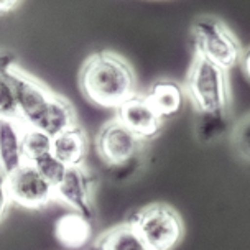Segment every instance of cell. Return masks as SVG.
<instances>
[{
  "label": "cell",
  "instance_id": "cell-8",
  "mask_svg": "<svg viewBox=\"0 0 250 250\" xmlns=\"http://www.w3.org/2000/svg\"><path fill=\"white\" fill-rule=\"evenodd\" d=\"M94 186H96V176L84 165L71 167L66 168L61 181L55 186V196L58 201L73 209V212L92 222L96 216Z\"/></svg>",
  "mask_w": 250,
  "mask_h": 250
},
{
  "label": "cell",
  "instance_id": "cell-3",
  "mask_svg": "<svg viewBox=\"0 0 250 250\" xmlns=\"http://www.w3.org/2000/svg\"><path fill=\"white\" fill-rule=\"evenodd\" d=\"M96 150L102 165L115 180H127L144 163L146 142L128 130L119 119H110L97 132Z\"/></svg>",
  "mask_w": 250,
  "mask_h": 250
},
{
  "label": "cell",
  "instance_id": "cell-5",
  "mask_svg": "<svg viewBox=\"0 0 250 250\" xmlns=\"http://www.w3.org/2000/svg\"><path fill=\"white\" fill-rule=\"evenodd\" d=\"M194 55L206 58L221 69L239 66L244 48L230 28L216 17H201L193 25Z\"/></svg>",
  "mask_w": 250,
  "mask_h": 250
},
{
  "label": "cell",
  "instance_id": "cell-17",
  "mask_svg": "<svg viewBox=\"0 0 250 250\" xmlns=\"http://www.w3.org/2000/svg\"><path fill=\"white\" fill-rule=\"evenodd\" d=\"M53 138L40 128L26 127L23 128V156L26 163L37 162L42 156L51 153Z\"/></svg>",
  "mask_w": 250,
  "mask_h": 250
},
{
  "label": "cell",
  "instance_id": "cell-19",
  "mask_svg": "<svg viewBox=\"0 0 250 250\" xmlns=\"http://www.w3.org/2000/svg\"><path fill=\"white\" fill-rule=\"evenodd\" d=\"M234 145L237 153L242 156V158L247 162L249 160V151H250V145H249V115L245 114L242 119L235 124L234 128Z\"/></svg>",
  "mask_w": 250,
  "mask_h": 250
},
{
  "label": "cell",
  "instance_id": "cell-7",
  "mask_svg": "<svg viewBox=\"0 0 250 250\" xmlns=\"http://www.w3.org/2000/svg\"><path fill=\"white\" fill-rule=\"evenodd\" d=\"M7 186L12 203L26 209H43L56 201L55 186L44 180L33 165L26 162L7 176Z\"/></svg>",
  "mask_w": 250,
  "mask_h": 250
},
{
  "label": "cell",
  "instance_id": "cell-11",
  "mask_svg": "<svg viewBox=\"0 0 250 250\" xmlns=\"http://www.w3.org/2000/svg\"><path fill=\"white\" fill-rule=\"evenodd\" d=\"M89 151L87 133L79 124L66 128L61 133L53 137L51 140V153L56 160L64 165L66 168L83 167L86 162Z\"/></svg>",
  "mask_w": 250,
  "mask_h": 250
},
{
  "label": "cell",
  "instance_id": "cell-20",
  "mask_svg": "<svg viewBox=\"0 0 250 250\" xmlns=\"http://www.w3.org/2000/svg\"><path fill=\"white\" fill-rule=\"evenodd\" d=\"M12 204L10 194H8V186H7V176L0 173V221L5 217Z\"/></svg>",
  "mask_w": 250,
  "mask_h": 250
},
{
  "label": "cell",
  "instance_id": "cell-2",
  "mask_svg": "<svg viewBox=\"0 0 250 250\" xmlns=\"http://www.w3.org/2000/svg\"><path fill=\"white\" fill-rule=\"evenodd\" d=\"M79 87L92 104L117 109L137 94L135 71L119 53L96 51L79 71Z\"/></svg>",
  "mask_w": 250,
  "mask_h": 250
},
{
  "label": "cell",
  "instance_id": "cell-18",
  "mask_svg": "<svg viewBox=\"0 0 250 250\" xmlns=\"http://www.w3.org/2000/svg\"><path fill=\"white\" fill-rule=\"evenodd\" d=\"M31 165H33L40 171V175L46 181H50L53 186H56L58 183L61 181L62 175H64V171H66V167L60 160H56L55 156H53V153L42 156V158H38L37 162H33Z\"/></svg>",
  "mask_w": 250,
  "mask_h": 250
},
{
  "label": "cell",
  "instance_id": "cell-6",
  "mask_svg": "<svg viewBox=\"0 0 250 250\" xmlns=\"http://www.w3.org/2000/svg\"><path fill=\"white\" fill-rule=\"evenodd\" d=\"M5 74L10 79L13 92H15L20 122L26 127L37 128L48 104L55 96V91H51L46 84L26 73L25 69H21L17 61H12L5 66Z\"/></svg>",
  "mask_w": 250,
  "mask_h": 250
},
{
  "label": "cell",
  "instance_id": "cell-10",
  "mask_svg": "<svg viewBox=\"0 0 250 250\" xmlns=\"http://www.w3.org/2000/svg\"><path fill=\"white\" fill-rule=\"evenodd\" d=\"M23 128L19 119H0V173L5 176L25 163Z\"/></svg>",
  "mask_w": 250,
  "mask_h": 250
},
{
  "label": "cell",
  "instance_id": "cell-16",
  "mask_svg": "<svg viewBox=\"0 0 250 250\" xmlns=\"http://www.w3.org/2000/svg\"><path fill=\"white\" fill-rule=\"evenodd\" d=\"M12 61H15L12 53H0V119H19L15 92L10 79L5 74V66Z\"/></svg>",
  "mask_w": 250,
  "mask_h": 250
},
{
  "label": "cell",
  "instance_id": "cell-14",
  "mask_svg": "<svg viewBox=\"0 0 250 250\" xmlns=\"http://www.w3.org/2000/svg\"><path fill=\"white\" fill-rule=\"evenodd\" d=\"M55 234L66 249L74 250L89 242L92 234V226L91 221H87L86 217L76 212H68L58 219Z\"/></svg>",
  "mask_w": 250,
  "mask_h": 250
},
{
  "label": "cell",
  "instance_id": "cell-12",
  "mask_svg": "<svg viewBox=\"0 0 250 250\" xmlns=\"http://www.w3.org/2000/svg\"><path fill=\"white\" fill-rule=\"evenodd\" d=\"M146 102L151 105L160 119L175 117L181 112L185 102V91L180 83L173 79H158L144 94Z\"/></svg>",
  "mask_w": 250,
  "mask_h": 250
},
{
  "label": "cell",
  "instance_id": "cell-15",
  "mask_svg": "<svg viewBox=\"0 0 250 250\" xmlns=\"http://www.w3.org/2000/svg\"><path fill=\"white\" fill-rule=\"evenodd\" d=\"M94 250H146L132 224L124 222L105 230L94 242Z\"/></svg>",
  "mask_w": 250,
  "mask_h": 250
},
{
  "label": "cell",
  "instance_id": "cell-4",
  "mask_svg": "<svg viewBox=\"0 0 250 250\" xmlns=\"http://www.w3.org/2000/svg\"><path fill=\"white\" fill-rule=\"evenodd\" d=\"M128 224L137 230L146 250H173L185 237V222L175 208L153 203L132 214Z\"/></svg>",
  "mask_w": 250,
  "mask_h": 250
},
{
  "label": "cell",
  "instance_id": "cell-21",
  "mask_svg": "<svg viewBox=\"0 0 250 250\" xmlns=\"http://www.w3.org/2000/svg\"><path fill=\"white\" fill-rule=\"evenodd\" d=\"M19 5H20V2H15V0H5V2H0V15L12 13Z\"/></svg>",
  "mask_w": 250,
  "mask_h": 250
},
{
  "label": "cell",
  "instance_id": "cell-9",
  "mask_svg": "<svg viewBox=\"0 0 250 250\" xmlns=\"http://www.w3.org/2000/svg\"><path fill=\"white\" fill-rule=\"evenodd\" d=\"M128 130H132L142 140L148 142L160 133L163 120L156 115L151 105L140 94L132 96L122 105L117 107V117Z\"/></svg>",
  "mask_w": 250,
  "mask_h": 250
},
{
  "label": "cell",
  "instance_id": "cell-13",
  "mask_svg": "<svg viewBox=\"0 0 250 250\" xmlns=\"http://www.w3.org/2000/svg\"><path fill=\"white\" fill-rule=\"evenodd\" d=\"M76 124H78V115H76L73 104L64 96H60V94L55 92L37 128L48 133L53 138Z\"/></svg>",
  "mask_w": 250,
  "mask_h": 250
},
{
  "label": "cell",
  "instance_id": "cell-1",
  "mask_svg": "<svg viewBox=\"0 0 250 250\" xmlns=\"http://www.w3.org/2000/svg\"><path fill=\"white\" fill-rule=\"evenodd\" d=\"M183 91L193 101L199 115L196 128L201 140L211 142L226 132L230 104L227 71L221 69L206 58L194 55Z\"/></svg>",
  "mask_w": 250,
  "mask_h": 250
}]
</instances>
